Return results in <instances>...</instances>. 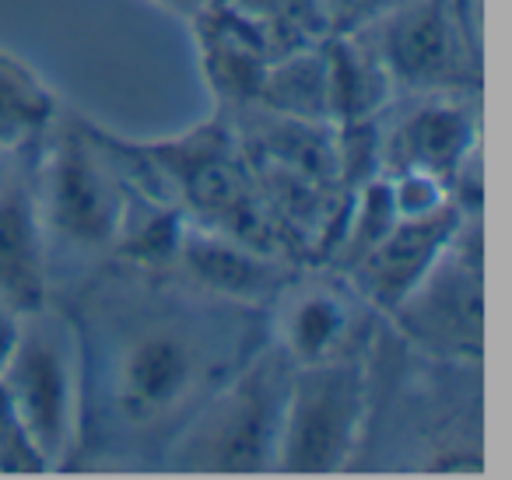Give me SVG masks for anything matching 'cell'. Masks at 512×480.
Masks as SVG:
<instances>
[{
  "label": "cell",
  "instance_id": "cell-1",
  "mask_svg": "<svg viewBox=\"0 0 512 480\" xmlns=\"http://www.w3.org/2000/svg\"><path fill=\"white\" fill-rule=\"evenodd\" d=\"M246 305L218 302L186 284L183 295L144 288L123 309L106 305L99 330L78 323L85 358L81 431H102L169 449L228 375L260 347H246ZM81 438V435H78Z\"/></svg>",
  "mask_w": 512,
  "mask_h": 480
},
{
  "label": "cell",
  "instance_id": "cell-2",
  "mask_svg": "<svg viewBox=\"0 0 512 480\" xmlns=\"http://www.w3.org/2000/svg\"><path fill=\"white\" fill-rule=\"evenodd\" d=\"M288 365L274 344L260 347L225 386L193 414V421L165 449L172 470L256 473L278 463L285 417Z\"/></svg>",
  "mask_w": 512,
  "mask_h": 480
},
{
  "label": "cell",
  "instance_id": "cell-3",
  "mask_svg": "<svg viewBox=\"0 0 512 480\" xmlns=\"http://www.w3.org/2000/svg\"><path fill=\"white\" fill-rule=\"evenodd\" d=\"M46 137L36 204L50 256L57 249L81 256L113 253L127 221L130 186L106 134L92 123H53Z\"/></svg>",
  "mask_w": 512,
  "mask_h": 480
},
{
  "label": "cell",
  "instance_id": "cell-4",
  "mask_svg": "<svg viewBox=\"0 0 512 480\" xmlns=\"http://www.w3.org/2000/svg\"><path fill=\"white\" fill-rule=\"evenodd\" d=\"M0 389L15 407L46 466L74 459L85 403V358L78 319L53 305L25 316L22 337L0 372Z\"/></svg>",
  "mask_w": 512,
  "mask_h": 480
},
{
  "label": "cell",
  "instance_id": "cell-5",
  "mask_svg": "<svg viewBox=\"0 0 512 480\" xmlns=\"http://www.w3.org/2000/svg\"><path fill=\"white\" fill-rule=\"evenodd\" d=\"M372 417L369 354L292 365L281 417L278 470L334 473L355 459Z\"/></svg>",
  "mask_w": 512,
  "mask_h": 480
},
{
  "label": "cell",
  "instance_id": "cell-6",
  "mask_svg": "<svg viewBox=\"0 0 512 480\" xmlns=\"http://www.w3.org/2000/svg\"><path fill=\"white\" fill-rule=\"evenodd\" d=\"M397 333L449 365L484 358V246L477 211H463L449 249L390 312Z\"/></svg>",
  "mask_w": 512,
  "mask_h": 480
},
{
  "label": "cell",
  "instance_id": "cell-7",
  "mask_svg": "<svg viewBox=\"0 0 512 480\" xmlns=\"http://www.w3.org/2000/svg\"><path fill=\"white\" fill-rule=\"evenodd\" d=\"M379 29L376 53L393 88L418 95H470L481 85L474 29L463 0H404Z\"/></svg>",
  "mask_w": 512,
  "mask_h": 480
},
{
  "label": "cell",
  "instance_id": "cell-8",
  "mask_svg": "<svg viewBox=\"0 0 512 480\" xmlns=\"http://www.w3.org/2000/svg\"><path fill=\"white\" fill-rule=\"evenodd\" d=\"M271 305V344L288 365H313L365 351L362 330L365 319H372V309L337 270L320 277L292 274Z\"/></svg>",
  "mask_w": 512,
  "mask_h": 480
},
{
  "label": "cell",
  "instance_id": "cell-9",
  "mask_svg": "<svg viewBox=\"0 0 512 480\" xmlns=\"http://www.w3.org/2000/svg\"><path fill=\"white\" fill-rule=\"evenodd\" d=\"M463 221V207L456 200L435 207L428 214L397 218L393 228L355 263L344 270V281L372 312L390 316L407 295L421 284V277L439 263L449 249L456 228Z\"/></svg>",
  "mask_w": 512,
  "mask_h": 480
},
{
  "label": "cell",
  "instance_id": "cell-10",
  "mask_svg": "<svg viewBox=\"0 0 512 480\" xmlns=\"http://www.w3.org/2000/svg\"><path fill=\"white\" fill-rule=\"evenodd\" d=\"M172 270L179 281L190 284L193 291L218 302L246 305V309H260L271 305L281 284L292 277L285 256L267 253V249L242 242L218 228L197 225L186 218L183 235H179L176 263Z\"/></svg>",
  "mask_w": 512,
  "mask_h": 480
},
{
  "label": "cell",
  "instance_id": "cell-11",
  "mask_svg": "<svg viewBox=\"0 0 512 480\" xmlns=\"http://www.w3.org/2000/svg\"><path fill=\"white\" fill-rule=\"evenodd\" d=\"M477 113L467 95H421L379 141L383 172H428L453 190V179L474 162Z\"/></svg>",
  "mask_w": 512,
  "mask_h": 480
},
{
  "label": "cell",
  "instance_id": "cell-12",
  "mask_svg": "<svg viewBox=\"0 0 512 480\" xmlns=\"http://www.w3.org/2000/svg\"><path fill=\"white\" fill-rule=\"evenodd\" d=\"M0 302L18 316L50 305V242L36 186L18 176L0 186Z\"/></svg>",
  "mask_w": 512,
  "mask_h": 480
},
{
  "label": "cell",
  "instance_id": "cell-13",
  "mask_svg": "<svg viewBox=\"0 0 512 480\" xmlns=\"http://www.w3.org/2000/svg\"><path fill=\"white\" fill-rule=\"evenodd\" d=\"M323 57H327V106L334 127L372 120L390 102L393 78L386 74L376 46L362 43V36L323 39Z\"/></svg>",
  "mask_w": 512,
  "mask_h": 480
},
{
  "label": "cell",
  "instance_id": "cell-14",
  "mask_svg": "<svg viewBox=\"0 0 512 480\" xmlns=\"http://www.w3.org/2000/svg\"><path fill=\"white\" fill-rule=\"evenodd\" d=\"M60 120L57 92L18 53L0 46V151L22 155Z\"/></svg>",
  "mask_w": 512,
  "mask_h": 480
},
{
  "label": "cell",
  "instance_id": "cell-15",
  "mask_svg": "<svg viewBox=\"0 0 512 480\" xmlns=\"http://www.w3.org/2000/svg\"><path fill=\"white\" fill-rule=\"evenodd\" d=\"M253 102L264 109V113L285 116V120L330 123L327 57H323V43L271 60L264 78H260V85H256Z\"/></svg>",
  "mask_w": 512,
  "mask_h": 480
},
{
  "label": "cell",
  "instance_id": "cell-16",
  "mask_svg": "<svg viewBox=\"0 0 512 480\" xmlns=\"http://www.w3.org/2000/svg\"><path fill=\"white\" fill-rule=\"evenodd\" d=\"M264 39L274 60L330 39L316 0H221Z\"/></svg>",
  "mask_w": 512,
  "mask_h": 480
},
{
  "label": "cell",
  "instance_id": "cell-17",
  "mask_svg": "<svg viewBox=\"0 0 512 480\" xmlns=\"http://www.w3.org/2000/svg\"><path fill=\"white\" fill-rule=\"evenodd\" d=\"M50 470L43 452L29 438L25 424L18 421L15 407L8 403L4 389H0V473H43Z\"/></svg>",
  "mask_w": 512,
  "mask_h": 480
},
{
  "label": "cell",
  "instance_id": "cell-18",
  "mask_svg": "<svg viewBox=\"0 0 512 480\" xmlns=\"http://www.w3.org/2000/svg\"><path fill=\"white\" fill-rule=\"evenodd\" d=\"M330 36H362L404 0H316Z\"/></svg>",
  "mask_w": 512,
  "mask_h": 480
},
{
  "label": "cell",
  "instance_id": "cell-19",
  "mask_svg": "<svg viewBox=\"0 0 512 480\" xmlns=\"http://www.w3.org/2000/svg\"><path fill=\"white\" fill-rule=\"evenodd\" d=\"M22 323H25V316H18L15 309H8V305L0 302V372H4L18 337H22Z\"/></svg>",
  "mask_w": 512,
  "mask_h": 480
},
{
  "label": "cell",
  "instance_id": "cell-20",
  "mask_svg": "<svg viewBox=\"0 0 512 480\" xmlns=\"http://www.w3.org/2000/svg\"><path fill=\"white\" fill-rule=\"evenodd\" d=\"M158 8H165V11H172V15H179V18H197L200 11L211 4V0H155Z\"/></svg>",
  "mask_w": 512,
  "mask_h": 480
},
{
  "label": "cell",
  "instance_id": "cell-21",
  "mask_svg": "<svg viewBox=\"0 0 512 480\" xmlns=\"http://www.w3.org/2000/svg\"><path fill=\"white\" fill-rule=\"evenodd\" d=\"M8 179V151H0V186Z\"/></svg>",
  "mask_w": 512,
  "mask_h": 480
}]
</instances>
